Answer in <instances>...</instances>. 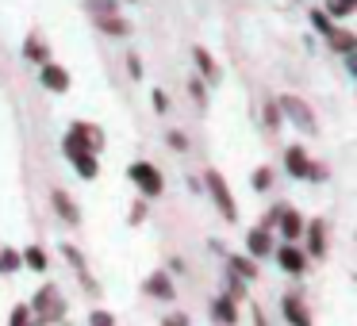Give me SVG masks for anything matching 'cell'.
I'll return each mask as SVG.
<instances>
[{"mask_svg":"<svg viewBox=\"0 0 357 326\" xmlns=\"http://www.w3.org/2000/svg\"><path fill=\"white\" fill-rule=\"evenodd\" d=\"M346 70L357 77V50H354V54H346Z\"/></svg>","mask_w":357,"mask_h":326,"instance_id":"obj_40","label":"cell"},{"mask_svg":"<svg viewBox=\"0 0 357 326\" xmlns=\"http://www.w3.org/2000/svg\"><path fill=\"white\" fill-rule=\"evenodd\" d=\"M326 177V169H323V165H315V162H311V173H307V180H323Z\"/></svg>","mask_w":357,"mask_h":326,"instance_id":"obj_39","label":"cell"},{"mask_svg":"<svg viewBox=\"0 0 357 326\" xmlns=\"http://www.w3.org/2000/svg\"><path fill=\"white\" fill-rule=\"evenodd\" d=\"M8 326H43V323L35 318L31 303H16V307H12V315H8Z\"/></svg>","mask_w":357,"mask_h":326,"instance_id":"obj_24","label":"cell"},{"mask_svg":"<svg viewBox=\"0 0 357 326\" xmlns=\"http://www.w3.org/2000/svg\"><path fill=\"white\" fill-rule=\"evenodd\" d=\"M50 203H54V211H58V219H62V223L81 226V203L73 200L66 188H54V192H50Z\"/></svg>","mask_w":357,"mask_h":326,"instance_id":"obj_8","label":"cell"},{"mask_svg":"<svg viewBox=\"0 0 357 326\" xmlns=\"http://www.w3.org/2000/svg\"><path fill=\"white\" fill-rule=\"evenodd\" d=\"M277 265H280L284 272H296V277H300V272L307 269V254H303L296 242H292V246H280V249H277Z\"/></svg>","mask_w":357,"mask_h":326,"instance_id":"obj_11","label":"cell"},{"mask_svg":"<svg viewBox=\"0 0 357 326\" xmlns=\"http://www.w3.org/2000/svg\"><path fill=\"white\" fill-rule=\"evenodd\" d=\"M31 311H35V318H39L43 326L62 323V318H66V300H62V288H58V284H43L39 292L31 295Z\"/></svg>","mask_w":357,"mask_h":326,"instance_id":"obj_2","label":"cell"},{"mask_svg":"<svg viewBox=\"0 0 357 326\" xmlns=\"http://www.w3.org/2000/svg\"><path fill=\"white\" fill-rule=\"evenodd\" d=\"M280 119H284L280 100H265V127H269V131H280Z\"/></svg>","mask_w":357,"mask_h":326,"instance_id":"obj_27","label":"cell"},{"mask_svg":"<svg viewBox=\"0 0 357 326\" xmlns=\"http://www.w3.org/2000/svg\"><path fill=\"white\" fill-rule=\"evenodd\" d=\"M211 318H215L219 326H234L238 323V303L231 300V295H215V300H211Z\"/></svg>","mask_w":357,"mask_h":326,"instance_id":"obj_12","label":"cell"},{"mask_svg":"<svg viewBox=\"0 0 357 326\" xmlns=\"http://www.w3.org/2000/svg\"><path fill=\"white\" fill-rule=\"evenodd\" d=\"M227 295H231V300L238 303L242 295H246V280H242V277H234V272H231V277H227Z\"/></svg>","mask_w":357,"mask_h":326,"instance_id":"obj_31","label":"cell"},{"mask_svg":"<svg viewBox=\"0 0 357 326\" xmlns=\"http://www.w3.org/2000/svg\"><path fill=\"white\" fill-rule=\"evenodd\" d=\"M131 4H139V0H131Z\"/></svg>","mask_w":357,"mask_h":326,"instance_id":"obj_42","label":"cell"},{"mask_svg":"<svg viewBox=\"0 0 357 326\" xmlns=\"http://www.w3.org/2000/svg\"><path fill=\"white\" fill-rule=\"evenodd\" d=\"M284 318H288V326H311V315H307V307H303V300L300 295H284Z\"/></svg>","mask_w":357,"mask_h":326,"instance_id":"obj_15","label":"cell"},{"mask_svg":"<svg viewBox=\"0 0 357 326\" xmlns=\"http://www.w3.org/2000/svg\"><path fill=\"white\" fill-rule=\"evenodd\" d=\"M123 62H127V73H131V77L139 81V77H142V58H139V54H127Z\"/></svg>","mask_w":357,"mask_h":326,"instance_id":"obj_36","label":"cell"},{"mask_svg":"<svg viewBox=\"0 0 357 326\" xmlns=\"http://www.w3.org/2000/svg\"><path fill=\"white\" fill-rule=\"evenodd\" d=\"M192 62H196V70L204 73V81H219V65H215V58H211L204 47H192Z\"/></svg>","mask_w":357,"mask_h":326,"instance_id":"obj_18","label":"cell"},{"mask_svg":"<svg viewBox=\"0 0 357 326\" xmlns=\"http://www.w3.org/2000/svg\"><path fill=\"white\" fill-rule=\"evenodd\" d=\"M150 104H154L158 116H165V111H169V96H165L162 88H154V93H150Z\"/></svg>","mask_w":357,"mask_h":326,"instance_id":"obj_32","label":"cell"},{"mask_svg":"<svg viewBox=\"0 0 357 326\" xmlns=\"http://www.w3.org/2000/svg\"><path fill=\"white\" fill-rule=\"evenodd\" d=\"M354 284H357V277H354Z\"/></svg>","mask_w":357,"mask_h":326,"instance_id":"obj_43","label":"cell"},{"mask_svg":"<svg viewBox=\"0 0 357 326\" xmlns=\"http://www.w3.org/2000/svg\"><path fill=\"white\" fill-rule=\"evenodd\" d=\"M89 326H116V315L104 311V307H93L89 311Z\"/></svg>","mask_w":357,"mask_h":326,"instance_id":"obj_30","label":"cell"},{"mask_svg":"<svg viewBox=\"0 0 357 326\" xmlns=\"http://www.w3.org/2000/svg\"><path fill=\"white\" fill-rule=\"evenodd\" d=\"M280 215H284V203H277V208H269V215H265L261 231H269V226H280Z\"/></svg>","mask_w":357,"mask_h":326,"instance_id":"obj_34","label":"cell"},{"mask_svg":"<svg viewBox=\"0 0 357 326\" xmlns=\"http://www.w3.org/2000/svg\"><path fill=\"white\" fill-rule=\"evenodd\" d=\"M24 62L39 65V70H43V65H50V62H54V54H50L47 39H43L39 31H31V35L24 39Z\"/></svg>","mask_w":357,"mask_h":326,"instance_id":"obj_9","label":"cell"},{"mask_svg":"<svg viewBox=\"0 0 357 326\" xmlns=\"http://www.w3.org/2000/svg\"><path fill=\"white\" fill-rule=\"evenodd\" d=\"M24 265H27L31 272H47V265H50L47 249H43V246H27V249H24Z\"/></svg>","mask_w":357,"mask_h":326,"instance_id":"obj_23","label":"cell"},{"mask_svg":"<svg viewBox=\"0 0 357 326\" xmlns=\"http://www.w3.org/2000/svg\"><path fill=\"white\" fill-rule=\"evenodd\" d=\"M188 93H192V100L200 104V108L208 104V88H204V81H188Z\"/></svg>","mask_w":357,"mask_h":326,"instance_id":"obj_33","label":"cell"},{"mask_svg":"<svg viewBox=\"0 0 357 326\" xmlns=\"http://www.w3.org/2000/svg\"><path fill=\"white\" fill-rule=\"evenodd\" d=\"M284 165H288V173H292V177H303V180H307L311 162H307V150H303V146H288V150H284Z\"/></svg>","mask_w":357,"mask_h":326,"instance_id":"obj_13","label":"cell"},{"mask_svg":"<svg viewBox=\"0 0 357 326\" xmlns=\"http://www.w3.org/2000/svg\"><path fill=\"white\" fill-rule=\"evenodd\" d=\"M204 188H208V196H211V200H215L219 215H223L227 223H234V219H238V203H234V196H231V188H227L223 173L208 169V173H204Z\"/></svg>","mask_w":357,"mask_h":326,"instance_id":"obj_3","label":"cell"},{"mask_svg":"<svg viewBox=\"0 0 357 326\" xmlns=\"http://www.w3.org/2000/svg\"><path fill=\"white\" fill-rule=\"evenodd\" d=\"M311 24H315V31H319V35H323V39H331V35H334V31H338V27H334V24H331V16H326V12H323V8H315V12H311Z\"/></svg>","mask_w":357,"mask_h":326,"instance_id":"obj_26","label":"cell"},{"mask_svg":"<svg viewBox=\"0 0 357 326\" xmlns=\"http://www.w3.org/2000/svg\"><path fill=\"white\" fill-rule=\"evenodd\" d=\"M254 326H269V323H265V315H261V307L254 311Z\"/></svg>","mask_w":357,"mask_h":326,"instance_id":"obj_41","label":"cell"},{"mask_svg":"<svg viewBox=\"0 0 357 326\" xmlns=\"http://www.w3.org/2000/svg\"><path fill=\"white\" fill-rule=\"evenodd\" d=\"M162 326H188V315H181V311H173V315H165Z\"/></svg>","mask_w":357,"mask_h":326,"instance_id":"obj_38","label":"cell"},{"mask_svg":"<svg viewBox=\"0 0 357 326\" xmlns=\"http://www.w3.org/2000/svg\"><path fill=\"white\" fill-rule=\"evenodd\" d=\"M127 219H131V226H139L142 219H146V200H135L131 203V215H127Z\"/></svg>","mask_w":357,"mask_h":326,"instance_id":"obj_35","label":"cell"},{"mask_svg":"<svg viewBox=\"0 0 357 326\" xmlns=\"http://www.w3.org/2000/svg\"><path fill=\"white\" fill-rule=\"evenodd\" d=\"M357 12V0H326V16H349Z\"/></svg>","mask_w":357,"mask_h":326,"instance_id":"obj_28","label":"cell"},{"mask_svg":"<svg viewBox=\"0 0 357 326\" xmlns=\"http://www.w3.org/2000/svg\"><path fill=\"white\" fill-rule=\"evenodd\" d=\"M227 265H231L234 277H242V280H257V265H254V257L231 254V257H227Z\"/></svg>","mask_w":357,"mask_h":326,"instance_id":"obj_21","label":"cell"},{"mask_svg":"<svg viewBox=\"0 0 357 326\" xmlns=\"http://www.w3.org/2000/svg\"><path fill=\"white\" fill-rule=\"evenodd\" d=\"M280 111H284L288 119H292L300 131H307V134H315V111L307 108V104L300 100V96H280Z\"/></svg>","mask_w":357,"mask_h":326,"instance_id":"obj_6","label":"cell"},{"mask_svg":"<svg viewBox=\"0 0 357 326\" xmlns=\"http://www.w3.org/2000/svg\"><path fill=\"white\" fill-rule=\"evenodd\" d=\"M165 139H169V146H173V150H188V139H185L181 131H169Z\"/></svg>","mask_w":357,"mask_h":326,"instance_id":"obj_37","label":"cell"},{"mask_svg":"<svg viewBox=\"0 0 357 326\" xmlns=\"http://www.w3.org/2000/svg\"><path fill=\"white\" fill-rule=\"evenodd\" d=\"M104 150V131L89 119H73L70 131L62 134V157L73 165L81 180H96L100 177V154Z\"/></svg>","mask_w":357,"mask_h":326,"instance_id":"obj_1","label":"cell"},{"mask_svg":"<svg viewBox=\"0 0 357 326\" xmlns=\"http://www.w3.org/2000/svg\"><path fill=\"white\" fill-rule=\"evenodd\" d=\"M142 288H146V295H154V300H162V303H173V300H177V288H173L169 272H162V269L150 272Z\"/></svg>","mask_w":357,"mask_h":326,"instance_id":"obj_10","label":"cell"},{"mask_svg":"<svg viewBox=\"0 0 357 326\" xmlns=\"http://www.w3.org/2000/svg\"><path fill=\"white\" fill-rule=\"evenodd\" d=\"M303 254H311V257H323L326 254V231H323V223H307V249Z\"/></svg>","mask_w":357,"mask_h":326,"instance_id":"obj_19","label":"cell"},{"mask_svg":"<svg viewBox=\"0 0 357 326\" xmlns=\"http://www.w3.org/2000/svg\"><path fill=\"white\" fill-rule=\"evenodd\" d=\"M326 42H331V50H334V54H354V50H357L354 31H346V27H338V31H334Z\"/></svg>","mask_w":357,"mask_h":326,"instance_id":"obj_22","label":"cell"},{"mask_svg":"<svg viewBox=\"0 0 357 326\" xmlns=\"http://www.w3.org/2000/svg\"><path fill=\"white\" fill-rule=\"evenodd\" d=\"M24 269V254H16L12 246H0V277H16Z\"/></svg>","mask_w":357,"mask_h":326,"instance_id":"obj_20","label":"cell"},{"mask_svg":"<svg viewBox=\"0 0 357 326\" xmlns=\"http://www.w3.org/2000/svg\"><path fill=\"white\" fill-rule=\"evenodd\" d=\"M127 177H131V185L139 188L146 200H154V196H162V188H165V177H162V169L158 165H150V162H131V169H127Z\"/></svg>","mask_w":357,"mask_h":326,"instance_id":"obj_4","label":"cell"},{"mask_svg":"<svg viewBox=\"0 0 357 326\" xmlns=\"http://www.w3.org/2000/svg\"><path fill=\"white\" fill-rule=\"evenodd\" d=\"M85 12L93 20L100 16H119V0H85Z\"/></svg>","mask_w":357,"mask_h":326,"instance_id":"obj_25","label":"cell"},{"mask_svg":"<svg viewBox=\"0 0 357 326\" xmlns=\"http://www.w3.org/2000/svg\"><path fill=\"white\" fill-rule=\"evenodd\" d=\"M96 27H100L108 39H123V35H131V24H127L123 16H100V20H93Z\"/></svg>","mask_w":357,"mask_h":326,"instance_id":"obj_16","label":"cell"},{"mask_svg":"<svg viewBox=\"0 0 357 326\" xmlns=\"http://www.w3.org/2000/svg\"><path fill=\"white\" fill-rule=\"evenodd\" d=\"M280 234H284L288 242H296L300 234H307V223H303V215L296 208H284V215H280Z\"/></svg>","mask_w":357,"mask_h":326,"instance_id":"obj_14","label":"cell"},{"mask_svg":"<svg viewBox=\"0 0 357 326\" xmlns=\"http://www.w3.org/2000/svg\"><path fill=\"white\" fill-rule=\"evenodd\" d=\"M250 185H254L257 192H265V188H273V169H269V165H261V169H254V177H250Z\"/></svg>","mask_w":357,"mask_h":326,"instance_id":"obj_29","label":"cell"},{"mask_svg":"<svg viewBox=\"0 0 357 326\" xmlns=\"http://www.w3.org/2000/svg\"><path fill=\"white\" fill-rule=\"evenodd\" d=\"M246 249H250V257H265L273 249V238H269V231H261V226H254V231L246 234Z\"/></svg>","mask_w":357,"mask_h":326,"instance_id":"obj_17","label":"cell"},{"mask_svg":"<svg viewBox=\"0 0 357 326\" xmlns=\"http://www.w3.org/2000/svg\"><path fill=\"white\" fill-rule=\"evenodd\" d=\"M62 257L66 261L73 265V272H77V280H81V288H85V292H100V284H96L93 277H89V261H85V254H81L77 246H73V242H62Z\"/></svg>","mask_w":357,"mask_h":326,"instance_id":"obj_7","label":"cell"},{"mask_svg":"<svg viewBox=\"0 0 357 326\" xmlns=\"http://www.w3.org/2000/svg\"><path fill=\"white\" fill-rule=\"evenodd\" d=\"M39 85L47 88V93H54V96H66L70 85H73V77H70V70H66L62 62H50V65L39 70Z\"/></svg>","mask_w":357,"mask_h":326,"instance_id":"obj_5","label":"cell"}]
</instances>
